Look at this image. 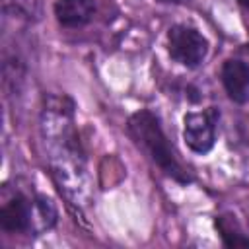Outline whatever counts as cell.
<instances>
[{
    "label": "cell",
    "instance_id": "1",
    "mask_svg": "<svg viewBox=\"0 0 249 249\" xmlns=\"http://www.w3.org/2000/svg\"><path fill=\"white\" fill-rule=\"evenodd\" d=\"M128 134L132 136V140L136 142V146L146 152L150 156V160L171 179L179 181V183H191L193 177L189 175V171L179 163V160L175 158V152L160 124V119L148 111V109H140L134 115H130L128 119Z\"/></svg>",
    "mask_w": 249,
    "mask_h": 249
},
{
    "label": "cell",
    "instance_id": "2",
    "mask_svg": "<svg viewBox=\"0 0 249 249\" xmlns=\"http://www.w3.org/2000/svg\"><path fill=\"white\" fill-rule=\"evenodd\" d=\"M167 41H169L171 58L187 68L198 66L208 53V41L202 37V33H198L195 27H189L183 23L173 25L169 29Z\"/></svg>",
    "mask_w": 249,
    "mask_h": 249
},
{
    "label": "cell",
    "instance_id": "3",
    "mask_svg": "<svg viewBox=\"0 0 249 249\" xmlns=\"http://www.w3.org/2000/svg\"><path fill=\"white\" fill-rule=\"evenodd\" d=\"M220 113L216 107H208L202 113H187L183 123H185V142L187 146L196 152V154H206L212 150L214 140H216V121Z\"/></svg>",
    "mask_w": 249,
    "mask_h": 249
},
{
    "label": "cell",
    "instance_id": "4",
    "mask_svg": "<svg viewBox=\"0 0 249 249\" xmlns=\"http://www.w3.org/2000/svg\"><path fill=\"white\" fill-rule=\"evenodd\" d=\"M0 228L4 231H29L35 228V202L23 195L10 198L0 210Z\"/></svg>",
    "mask_w": 249,
    "mask_h": 249
},
{
    "label": "cell",
    "instance_id": "5",
    "mask_svg": "<svg viewBox=\"0 0 249 249\" xmlns=\"http://www.w3.org/2000/svg\"><path fill=\"white\" fill-rule=\"evenodd\" d=\"M222 82L224 88L235 103L249 101V64L237 58H230L222 66Z\"/></svg>",
    "mask_w": 249,
    "mask_h": 249
},
{
    "label": "cell",
    "instance_id": "6",
    "mask_svg": "<svg viewBox=\"0 0 249 249\" xmlns=\"http://www.w3.org/2000/svg\"><path fill=\"white\" fill-rule=\"evenodd\" d=\"M95 14L93 0H56L54 16L62 27H82Z\"/></svg>",
    "mask_w": 249,
    "mask_h": 249
},
{
    "label": "cell",
    "instance_id": "7",
    "mask_svg": "<svg viewBox=\"0 0 249 249\" xmlns=\"http://www.w3.org/2000/svg\"><path fill=\"white\" fill-rule=\"evenodd\" d=\"M56 222V208L51 198L47 196H37L35 198V226L39 231L51 230Z\"/></svg>",
    "mask_w": 249,
    "mask_h": 249
},
{
    "label": "cell",
    "instance_id": "8",
    "mask_svg": "<svg viewBox=\"0 0 249 249\" xmlns=\"http://www.w3.org/2000/svg\"><path fill=\"white\" fill-rule=\"evenodd\" d=\"M220 233H222V239L228 247H249V237H245L243 233H239L237 230H233L231 226H228V220L226 218H218L216 222Z\"/></svg>",
    "mask_w": 249,
    "mask_h": 249
},
{
    "label": "cell",
    "instance_id": "9",
    "mask_svg": "<svg viewBox=\"0 0 249 249\" xmlns=\"http://www.w3.org/2000/svg\"><path fill=\"white\" fill-rule=\"evenodd\" d=\"M158 2H163V4H183L187 0H158Z\"/></svg>",
    "mask_w": 249,
    "mask_h": 249
},
{
    "label": "cell",
    "instance_id": "10",
    "mask_svg": "<svg viewBox=\"0 0 249 249\" xmlns=\"http://www.w3.org/2000/svg\"><path fill=\"white\" fill-rule=\"evenodd\" d=\"M237 2H239V4H241L245 10H249V0H237Z\"/></svg>",
    "mask_w": 249,
    "mask_h": 249
}]
</instances>
